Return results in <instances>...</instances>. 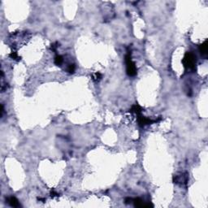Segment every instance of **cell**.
I'll use <instances>...</instances> for the list:
<instances>
[{"mask_svg": "<svg viewBox=\"0 0 208 208\" xmlns=\"http://www.w3.org/2000/svg\"><path fill=\"white\" fill-rule=\"evenodd\" d=\"M182 64L187 69L195 70L197 64L196 55L192 52H186L184 55V58L182 59Z\"/></svg>", "mask_w": 208, "mask_h": 208, "instance_id": "1", "label": "cell"}, {"mask_svg": "<svg viewBox=\"0 0 208 208\" xmlns=\"http://www.w3.org/2000/svg\"><path fill=\"white\" fill-rule=\"evenodd\" d=\"M125 64H126V73L129 77H134L137 75L138 68L133 61L132 60L130 53H128L125 55Z\"/></svg>", "mask_w": 208, "mask_h": 208, "instance_id": "2", "label": "cell"}, {"mask_svg": "<svg viewBox=\"0 0 208 208\" xmlns=\"http://www.w3.org/2000/svg\"><path fill=\"white\" fill-rule=\"evenodd\" d=\"M161 120L159 119V120H151L148 117H146L142 116V114L141 115H138V125L140 127H144L146 125H152L154 123H156V122L159 121Z\"/></svg>", "mask_w": 208, "mask_h": 208, "instance_id": "3", "label": "cell"}, {"mask_svg": "<svg viewBox=\"0 0 208 208\" xmlns=\"http://www.w3.org/2000/svg\"><path fill=\"white\" fill-rule=\"evenodd\" d=\"M189 181L188 173H181L180 175H175L173 177V182L181 185H186Z\"/></svg>", "mask_w": 208, "mask_h": 208, "instance_id": "4", "label": "cell"}, {"mask_svg": "<svg viewBox=\"0 0 208 208\" xmlns=\"http://www.w3.org/2000/svg\"><path fill=\"white\" fill-rule=\"evenodd\" d=\"M207 47H208V41L205 40L203 43L199 46V51L201 55L204 57L207 56Z\"/></svg>", "mask_w": 208, "mask_h": 208, "instance_id": "5", "label": "cell"}, {"mask_svg": "<svg viewBox=\"0 0 208 208\" xmlns=\"http://www.w3.org/2000/svg\"><path fill=\"white\" fill-rule=\"evenodd\" d=\"M6 201L8 202V203L11 206V207H21V204L19 203V201L16 198H15V197H8Z\"/></svg>", "mask_w": 208, "mask_h": 208, "instance_id": "6", "label": "cell"}, {"mask_svg": "<svg viewBox=\"0 0 208 208\" xmlns=\"http://www.w3.org/2000/svg\"><path fill=\"white\" fill-rule=\"evenodd\" d=\"M129 112L133 114H136L137 116H138V115H141L142 112V107L141 106H139L138 104H134L130 108Z\"/></svg>", "mask_w": 208, "mask_h": 208, "instance_id": "7", "label": "cell"}, {"mask_svg": "<svg viewBox=\"0 0 208 208\" xmlns=\"http://www.w3.org/2000/svg\"><path fill=\"white\" fill-rule=\"evenodd\" d=\"M64 63V58L61 55H56L55 58V64L56 66H61V64Z\"/></svg>", "mask_w": 208, "mask_h": 208, "instance_id": "8", "label": "cell"}, {"mask_svg": "<svg viewBox=\"0 0 208 208\" xmlns=\"http://www.w3.org/2000/svg\"><path fill=\"white\" fill-rule=\"evenodd\" d=\"M102 77H103V76H102V74L100 73H95L92 74V79L94 81H100L102 79Z\"/></svg>", "mask_w": 208, "mask_h": 208, "instance_id": "9", "label": "cell"}, {"mask_svg": "<svg viewBox=\"0 0 208 208\" xmlns=\"http://www.w3.org/2000/svg\"><path fill=\"white\" fill-rule=\"evenodd\" d=\"M10 57L14 60H16V61H19L21 60V56H19V55L17 54V52L16 51H12L11 54H10Z\"/></svg>", "mask_w": 208, "mask_h": 208, "instance_id": "10", "label": "cell"}, {"mask_svg": "<svg viewBox=\"0 0 208 208\" xmlns=\"http://www.w3.org/2000/svg\"><path fill=\"white\" fill-rule=\"evenodd\" d=\"M67 70H68V72L70 74L74 73H75V70H76V65L74 64H69Z\"/></svg>", "mask_w": 208, "mask_h": 208, "instance_id": "11", "label": "cell"}, {"mask_svg": "<svg viewBox=\"0 0 208 208\" xmlns=\"http://www.w3.org/2000/svg\"><path fill=\"white\" fill-rule=\"evenodd\" d=\"M58 43L55 42V43H53L51 44V49L53 51H56V49L58 48Z\"/></svg>", "mask_w": 208, "mask_h": 208, "instance_id": "12", "label": "cell"}, {"mask_svg": "<svg viewBox=\"0 0 208 208\" xmlns=\"http://www.w3.org/2000/svg\"><path fill=\"white\" fill-rule=\"evenodd\" d=\"M51 196L52 198H54V197H58V196H59V194L56 193L55 191L52 190L51 192Z\"/></svg>", "mask_w": 208, "mask_h": 208, "instance_id": "13", "label": "cell"}]
</instances>
